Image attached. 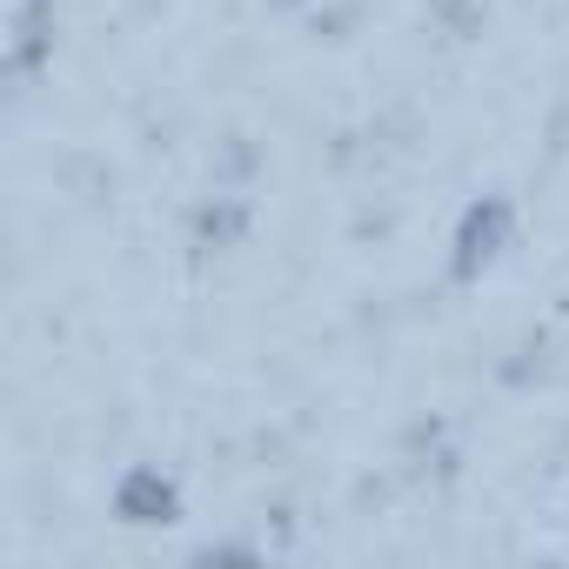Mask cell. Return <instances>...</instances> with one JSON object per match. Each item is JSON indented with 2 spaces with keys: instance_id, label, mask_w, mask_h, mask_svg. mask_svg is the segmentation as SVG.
Returning a JSON list of instances; mask_svg holds the SVG:
<instances>
[{
  "instance_id": "6da1fadb",
  "label": "cell",
  "mask_w": 569,
  "mask_h": 569,
  "mask_svg": "<svg viewBox=\"0 0 569 569\" xmlns=\"http://www.w3.org/2000/svg\"><path fill=\"white\" fill-rule=\"evenodd\" d=\"M121 516H128V522H168V516H174V489H168L154 469H134V476L121 482Z\"/></svg>"
}]
</instances>
